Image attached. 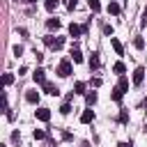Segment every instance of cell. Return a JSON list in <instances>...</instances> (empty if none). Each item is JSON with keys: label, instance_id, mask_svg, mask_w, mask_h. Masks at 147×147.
I'll return each mask as SVG.
<instances>
[{"label": "cell", "instance_id": "cell-1", "mask_svg": "<svg viewBox=\"0 0 147 147\" xmlns=\"http://www.w3.org/2000/svg\"><path fill=\"white\" fill-rule=\"evenodd\" d=\"M57 76H62V78L71 76V62H69V60H62V62L57 64Z\"/></svg>", "mask_w": 147, "mask_h": 147}, {"label": "cell", "instance_id": "cell-2", "mask_svg": "<svg viewBox=\"0 0 147 147\" xmlns=\"http://www.w3.org/2000/svg\"><path fill=\"white\" fill-rule=\"evenodd\" d=\"M83 32H87V25H78V23H71V25H69V34H71V37H78V34H83Z\"/></svg>", "mask_w": 147, "mask_h": 147}, {"label": "cell", "instance_id": "cell-3", "mask_svg": "<svg viewBox=\"0 0 147 147\" xmlns=\"http://www.w3.org/2000/svg\"><path fill=\"white\" fill-rule=\"evenodd\" d=\"M32 78H34V83H37V85H44V83H46V71L39 67V69L32 74Z\"/></svg>", "mask_w": 147, "mask_h": 147}, {"label": "cell", "instance_id": "cell-4", "mask_svg": "<svg viewBox=\"0 0 147 147\" xmlns=\"http://www.w3.org/2000/svg\"><path fill=\"white\" fill-rule=\"evenodd\" d=\"M41 87H44V92H46V94H51V96H57V94H60L57 85H53V83H48V80H46V83H44Z\"/></svg>", "mask_w": 147, "mask_h": 147}, {"label": "cell", "instance_id": "cell-5", "mask_svg": "<svg viewBox=\"0 0 147 147\" xmlns=\"http://www.w3.org/2000/svg\"><path fill=\"white\" fill-rule=\"evenodd\" d=\"M142 80H145V69H142V67H138V69L133 71V85H140Z\"/></svg>", "mask_w": 147, "mask_h": 147}, {"label": "cell", "instance_id": "cell-6", "mask_svg": "<svg viewBox=\"0 0 147 147\" xmlns=\"http://www.w3.org/2000/svg\"><path fill=\"white\" fill-rule=\"evenodd\" d=\"M34 115H37V119H41V122H48V119H51V110H48V108H39V110H34Z\"/></svg>", "mask_w": 147, "mask_h": 147}, {"label": "cell", "instance_id": "cell-7", "mask_svg": "<svg viewBox=\"0 0 147 147\" xmlns=\"http://www.w3.org/2000/svg\"><path fill=\"white\" fill-rule=\"evenodd\" d=\"M92 119H94V110H90V108H87V110H83V115H80V122H83V124H90Z\"/></svg>", "mask_w": 147, "mask_h": 147}, {"label": "cell", "instance_id": "cell-8", "mask_svg": "<svg viewBox=\"0 0 147 147\" xmlns=\"http://www.w3.org/2000/svg\"><path fill=\"white\" fill-rule=\"evenodd\" d=\"M110 46H113V51H115L117 55H124V48H122V44H119L115 37H110Z\"/></svg>", "mask_w": 147, "mask_h": 147}, {"label": "cell", "instance_id": "cell-9", "mask_svg": "<svg viewBox=\"0 0 147 147\" xmlns=\"http://www.w3.org/2000/svg\"><path fill=\"white\" fill-rule=\"evenodd\" d=\"M25 101H28V103H37V101H39V92H37V90H30V92L25 94Z\"/></svg>", "mask_w": 147, "mask_h": 147}, {"label": "cell", "instance_id": "cell-10", "mask_svg": "<svg viewBox=\"0 0 147 147\" xmlns=\"http://www.w3.org/2000/svg\"><path fill=\"white\" fill-rule=\"evenodd\" d=\"M108 14H113V16L119 14V5H117V0H110V5H108Z\"/></svg>", "mask_w": 147, "mask_h": 147}, {"label": "cell", "instance_id": "cell-11", "mask_svg": "<svg viewBox=\"0 0 147 147\" xmlns=\"http://www.w3.org/2000/svg\"><path fill=\"white\" fill-rule=\"evenodd\" d=\"M99 67H101L99 55H96V53H92V55H90V69H99Z\"/></svg>", "mask_w": 147, "mask_h": 147}, {"label": "cell", "instance_id": "cell-12", "mask_svg": "<svg viewBox=\"0 0 147 147\" xmlns=\"http://www.w3.org/2000/svg\"><path fill=\"white\" fill-rule=\"evenodd\" d=\"M110 96H113V101H122V96H124V90L117 85V87L113 90V94H110Z\"/></svg>", "mask_w": 147, "mask_h": 147}, {"label": "cell", "instance_id": "cell-13", "mask_svg": "<svg viewBox=\"0 0 147 147\" xmlns=\"http://www.w3.org/2000/svg\"><path fill=\"white\" fill-rule=\"evenodd\" d=\"M71 60L78 64V62H83V53L78 51V48H71Z\"/></svg>", "mask_w": 147, "mask_h": 147}, {"label": "cell", "instance_id": "cell-14", "mask_svg": "<svg viewBox=\"0 0 147 147\" xmlns=\"http://www.w3.org/2000/svg\"><path fill=\"white\" fill-rule=\"evenodd\" d=\"M113 71H115V74H119V76H124V71H126L124 62H115V64H113Z\"/></svg>", "mask_w": 147, "mask_h": 147}, {"label": "cell", "instance_id": "cell-15", "mask_svg": "<svg viewBox=\"0 0 147 147\" xmlns=\"http://www.w3.org/2000/svg\"><path fill=\"white\" fill-rule=\"evenodd\" d=\"M85 101H87V106H94L96 103V92H87L85 94Z\"/></svg>", "mask_w": 147, "mask_h": 147}, {"label": "cell", "instance_id": "cell-16", "mask_svg": "<svg viewBox=\"0 0 147 147\" xmlns=\"http://www.w3.org/2000/svg\"><path fill=\"white\" fill-rule=\"evenodd\" d=\"M46 25H48V30H57V28H60V21H57V18H48Z\"/></svg>", "mask_w": 147, "mask_h": 147}, {"label": "cell", "instance_id": "cell-17", "mask_svg": "<svg viewBox=\"0 0 147 147\" xmlns=\"http://www.w3.org/2000/svg\"><path fill=\"white\" fill-rule=\"evenodd\" d=\"M62 46H64V37H55V41H53V46H51V48H55V51H60Z\"/></svg>", "mask_w": 147, "mask_h": 147}, {"label": "cell", "instance_id": "cell-18", "mask_svg": "<svg viewBox=\"0 0 147 147\" xmlns=\"http://www.w3.org/2000/svg\"><path fill=\"white\" fill-rule=\"evenodd\" d=\"M87 5H90L92 11H101V2L99 0H87Z\"/></svg>", "mask_w": 147, "mask_h": 147}, {"label": "cell", "instance_id": "cell-19", "mask_svg": "<svg viewBox=\"0 0 147 147\" xmlns=\"http://www.w3.org/2000/svg\"><path fill=\"white\" fill-rule=\"evenodd\" d=\"M83 92H85V83H80V80H78V83L74 85V94H83Z\"/></svg>", "mask_w": 147, "mask_h": 147}, {"label": "cell", "instance_id": "cell-20", "mask_svg": "<svg viewBox=\"0 0 147 147\" xmlns=\"http://www.w3.org/2000/svg\"><path fill=\"white\" fill-rule=\"evenodd\" d=\"M44 7H46L48 11H53V9L57 7V0H46V2H44Z\"/></svg>", "mask_w": 147, "mask_h": 147}, {"label": "cell", "instance_id": "cell-21", "mask_svg": "<svg viewBox=\"0 0 147 147\" xmlns=\"http://www.w3.org/2000/svg\"><path fill=\"white\" fill-rule=\"evenodd\" d=\"M133 46H136V48H145V39H142V37H136V39H133Z\"/></svg>", "mask_w": 147, "mask_h": 147}, {"label": "cell", "instance_id": "cell-22", "mask_svg": "<svg viewBox=\"0 0 147 147\" xmlns=\"http://www.w3.org/2000/svg\"><path fill=\"white\" fill-rule=\"evenodd\" d=\"M2 83H5V85H11V83H14V76H11L9 71H7V74L2 76Z\"/></svg>", "mask_w": 147, "mask_h": 147}, {"label": "cell", "instance_id": "cell-23", "mask_svg": "<svg viewBox=\"0 0 147 147\" xmlns=\"http://www.w3.org/2000/svg\"><path fill=\"white\" fill-rule=\"evenodd\" d=\"M119 87H122L124 92L129 90V78H126V76H122V78H119Z\"/></svg>", "mask_w": 147, "mask_h": 147}, {"label": "cell", "instance_id": "cell-24", "mask_svg": "<svg viewBox=\"0 0 147 147\" xmlns=\"http://www.w3.org/2000/svg\"><path fill=\"white\" fill-rule=\"evenodd\" d=\"M32 136H34V140H41V138H46V133H44L41 129H34V133H32Z\"/></svg>", "mask_w": 147, "mask_h": 147}, {"label": "cell", "instance_id": "cell-25", "mask_svg": "<svg viewBox=\"0 0 147 147\" xmlns=\"http://www.w3.org/2000/svg\"><path fill=\"white\" fill-rule=\"evenodd\" d=\"M60 113H62V115H69V113H71V106H69V103H62Z\"/></svg>", "mask_w": 147, "mask_h": 147}, {"label": "cell", "instance_id": "cell-26", "mask_svg": "<svg viewBox=\"0 0 147 147\" xmlns=\"http://www.w3.org/2000/svg\"><path fill=\"white\" fill-rule=\"evenodd\" d=\"M119 122H122V124H124V122H129V113H126V110H122V113H119Z\"/></svg>", "mask_w": 147, "mask_h": 147}, {"label": "cell", "instance_id": "cell-27", "mask_svg": "<svg viewBox=\"0 0 147 147\" xmlns=\"http://www.w3.org/2000/svg\"><path fill=\"white\" fill-rule=\"evenodd\" d=\"M14 55H16V57L23 55V46H14Z\"/></svg>", "mask_w": 147, "mask_h": 147}, {"label": "cell", "instance_id": "cell-28", "mask_svg": "<svg viewBox=\"0 0 147 147\" xmlns=\"http://www.w3.org/2000/svg\"><path fill=\"white\" fill-rule=\"evenodd\" d=\"M11 140H14V142H18V140H21V136H18V131H14V133H11Z\"/></svg>", "mask_w": 147, "mask_h": 147}, {"label": "cell", "instance_id": "cell-29", "mask_svg": "<svg viewBox=\"0 0 147 147\" xmlns=\"http://www.w3.org/2000/svg\"><path fill=\"white\" fill-rule=\"evenodd\" d=\"M76 2H78V0H69V9H74V7H76Z\"/></svg>", "mask_w": 147, "mask_h": 147}, {"label": "cell", "instance_id": "cell-30", "mask_svg": "<svg viewBox=\"0 0 147 147\" xmlns=\"http://www.w3.org/2000/svg\"><path fill=\"white\" fill-rule=\"evenodd\" d=\"M117 147H131V142H119Z\"/></svg>", "mask_w": 147, "mask_h": 147}, {"label": "cell", "instance_id": "cell-31", "mask_svg": "<svg viewBox=\"0 0 147 147\" xmlns=\"http://www.w3.org/2000/svg\"><path fill=\"white\" fill-rule=\"evenodd\" d=\"M25 2H30V5H32V2H37V0H25Z\"/></svg>", "mask_w": 147, "mask_h": 147}, {"label": "cell", "instance_id": "cell-32", "mask_svg": "<svg viewBox=\"0 0 147 147\" xmlns=\"http://www.w3.org/2000/svg\"><path fill=\"white\" fill-rule=\"evenodd\" d=\"M83 147H90V145H87V142H83Z\"/></svg>", "mask_w": 147, "mask_h": 147}]
</instances>
